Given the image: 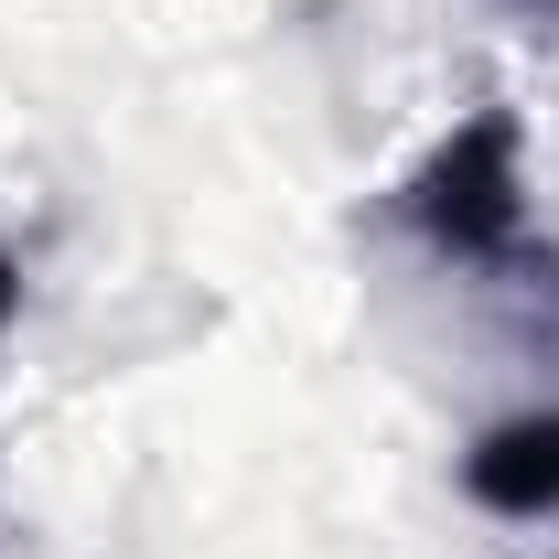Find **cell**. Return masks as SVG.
Wrapping results in <instances>:
<instances>
[{
  "label": "cell",
  "mask_w": 559,
  "mask_h": 559,
  "mask_svg": "<svg viewBox=\"0 0 559 559\" xmlns=\"http://www.w3.org/2000/svg\"><path fill=\"white\" fill-rule=\"evenodd\" d=\"M463 495H474L485 516H506V527H538V516H559V409H516V419H495L485 441L463 452Z\"/></svg>",
  "instance_id": "7a4b0ae2"
},
{
  "label": "cell",
  "mask_w": 559,
  "mask_h": 559,
  "mask_svg": "<svg viewBox=\"0 0 559 559\" xmlns=\"http://www.w3.org/2000/svg\"><path fill=\"white\" fill-rule=\"evenodd\" d=\"M11 312H22V270H11V248H0V334H11Z\"/></svg>",
  "instance_id": "3957f363"
},
{
  "label": "cell",
  "mask_w": 559,
  "mask_h": 559,
  "mask_svg": "<svg viewBox=\"0 0 559 559\" xmlns=\"http://www.w3.org/2000/svg\"><path fill=\"white\" fill-rule=\"evenodd\" d=\"M388 205H399V226H409L430 259H452V270H485V280L538 270L559 290V248L527 226V173H516V119H506V108H474Z\"/></svg>",
  "instance_id": "6da1fadb"
},
{
  "label": "cell",
  "mask_w": 559,
  "mask_h": 559,
  "mask_svg": "<svg viewBox=\"0 0 559 559\" xmlns=\"http://www.w3.org/2000/svg\"><path fill=\"white\" fill-rule=\"evenodd\" d=\"M527 11H559V0H527Z\"/></svg>",
  "instance_id": "277c9868"
}]
</instances>
